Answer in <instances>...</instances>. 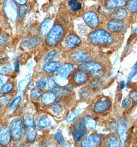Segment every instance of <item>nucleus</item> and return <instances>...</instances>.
<instances>
[{
    "mask_svg": "<svg viewBox=\"0 0 137 147\" xmlns=\"http://www.w3.org/2000/svg\"><path fill=\"white\" fill-rule=\"evenodd\" d=\"M87 41L93 46H109L114 42L113 34L104 28H97L89 34Z\"/></svg>",
    "mask_w": 137,
    "mask_h": 147,
    "instance_id": "1",
    "label": "nucleus"
},
{
    "mask_svg": "<svg viewBox=\"0 0 137 147\" xmlns=\"http://www.w3.org/2000/svg\"><path fill=\"white\" fill-rule=\"evenodd\" d=\"M65 30L63 26L56 24L53 26L48 33L46 39V43L50 47L57 46L64 37Z\"/></svg>",
    "mask_w": 137,
    "mask_h": 147,
    "instance_id": "2",
    "label": "nucleus"
},
{
    "mask_svg": "<svg viewBox=\"0 0 137 147\" xmlns=\"http://www.w3.org/2000/svg\"><path fill=\"white\" fill-rule=\"evenodd\" d=\"M107 30L112 34L120 35L125 32L127 24L125 20L116 18H109L106 23Z\"/></svg>",
    "mask_w": 137,
    "mask_h": 147,
    "instance_id": "3",
    "label": "nucleus"
},
{
    "mask_svg": "<svg viewBox=\"0 0 137 147\" xmlns=\"http://www.w3.org/2000/svg\"><path fill=\"white\" fill-rule=\"evenodd\" d=\"M83 19L85 24L89 28L95 30L99 28L101 21L99 15L95 9H88L83 16Z\"/></svg>",
    "mask_w": 137,
    "mask_h": 147,
    "instance_id": "4",
    "label": "nucleus"
},
{
    "mask_svg": "<svg viewBox=\"0 0 137 147\" xmlns=\"http://www.w3.org/2000/svg\"><path fill=\"white\" fill-rule=\"evenodd\" d=\"M3 10L5 15L10 21L14 22L17 20L18 8L14 0H5L3 5Z\"/></svg>",
    "mask_w": 137,
    "mask_h": 147,
    "instance_id": "5",
    "label": "nucleus"
},
{
    "mask_svg": "<svg viewBox=\"0 0 137 147\" xmlns=\"http://www.w3.org/2000/svg\"><path fill=\"white\" fill-rule=\"evenodd\" d=\"M129 130V123L127 119L122 117L119 120L117 125V131L120 140L125 142L127 139L128 132Z\"/></svg>",
    "mask_w": 137,
    "mask_h": 147,
    "instance_id": "6",
    "label": "nucleus"
},
{
    "mask_svg": "<svg viewBox=\"0 0 137 147\" xmlns=\"http://www.w3.org/2000/svg\"><path fill=\"white\" fill-rule=\"evenodd\" d=\"M79 70L90 74H97L102 71L103 66L96 61H86L79 66Z\"/></svg>",
    "mask_w": 137,
    "mask_h": 147,
    "instance_id": "7",
    "label": "nucleus"
},
{
    "mask_svg": "<svg viewBox=\"0 0 137 147\" xmlns=\"http://www.w3.org/2000/svg\"><path fill=\"white\" fill-rule=\"evenodd\" d=\"M86 127L84 125L83 119H79L74 124L72 129V133L73 134L76 142H79L86 134Z\"/></svg>",
    "mask_w": 137,
    "mask_h": 147,
    "instance_id": "8",
    "label": "nucleus"
},
{
    "mask_svg": "<svg viewBox=\"0 0 137 147\" xmlns=\"http://www.w3.org/2000/svg\"><path fill=\"white\" fill-rule=\"evenodd\" d=\"M10 131L13 138L15 140H19L22 135L23 125L20 118L13 119L10 123Z\"/></svg>",
    "mask_w": 137,
    "mask_h": 147,
    "instance_id": "9",
    "label": "nucleus"
},
{
    "mask_svg": "<svg viewBox=\"0 0 137 147\" xmlns=\"http://www.w3.org/2000/svg\"><path fill=\"white\" fill-rule=\"evenodd\" d=\"M102 144V139L99 135L93 133L85 137L81 141L82 147H99Z\"/></svg>",
    "mask_w": 137,
    "mask_h": 147,
    "instance_id": "10",
    "label": "nucleus"
},
{
    "mask_svg": "<svg viewBox=\"0 0 137 147\" xmlns=\"http://www.w3.org/2000/svg\"><path fill=\"white\" fill-rule=\"evenodd\" d=\"M111 103L107 99H102L97 102L93 107V112L95 114H99L106 112L110 108Z\"/></svg>",
    "mask_w": 137,
    "mask_h": 147,
    "instance_id": "11",
    "label": "nucleus"
},
{
    "mask_svg": "<svg viewBox=\"0 0 137 147\" xmlns=\"http://www.w3.org/2000/svg\"><path fill=\"white\" fill-rule=\"evenodd\" d=\"M89 79L90 76L88 73L80 70L75 72L73 78L74 83L79 85L86 83Z\"/></svg>",
    "mask_w": 137,
    "mask_h": 147,
    "instance_id": "12",
    "label": "nucleus"
},
{
    "mask_svg": "<svg viewBox=\"0 0 137 147\" xmlns=\"http://www.w3.org/2000/svg\"><path fill=\"white\" fill-rule=\"evenodd\" d=\"M11 131L7 126L4 125L0 128V144L6 146L9 144L11 138Z\"/></svg>",
    "mask_w": 137,
    "mask_h": 147,
    "instance_id": "13",
    "label": "nucleus"
},
{
    "mask_svg": "<svg viewBox=\"0 0 137 147\" xmlns=\"http://www.w3.org/2000/svg\"><path fill=\"white\" fill-rule=\"evenodd\" d=\"M126 1L127 0H106L103 4L105 7L110 10L124 7Z\"/></svg>",
    "mask_w": 137,
    "mask_h": 147,
    "instance_id": "14",
    "label": "nucleus"
},
{
    "mask_svg": "<svg viewBox=\"0 0 137 147\" xmlns=\"http://www.w3.org/2000/svg\"><path fill=\"white\" fill-rule=\"evenodd\" d=\"M110 15L109 18H116L122 20H125L128 17V11L125 8L120 7L110 10Z\"/></svg>",
    "mask_w": 137,
    "mask_h": 147,
    "instance_id": "15",
    "label": "nucleus"
},
{
    "mask_svg": "<svg viewBox=\"0 0 137 147\" xmlns=\"http://www.w3.org/2000/svg\"><path fill=\"white\" fill-rule=\"evenodd\" d=\"M81 43V40L79 36L71 34L66 37L65 39V45L68 48H74Z\"/></svg>",
    "mask_w": 137,
    "mask_h": 147,
    "instance_id": "16",
    "label": "nucleus"
},
{
    "mask_svg": "<svg viewBox=\"0 0 137 147\" xmlns=\"http://www.w3.org/2000/svg\"><path fill=\"white\" fill-rule=\"evenodd\" d=\"M74 69V67L72 64H64L58 69L57 74L58 76L62 79H66L68 75L73 71Z\"/></svg>",
    "mask_w": 137,
    "mask_h": 147,
    "instance_id": "17",
    "label": "nucleus"
},
{
    "mask_svg": "<svg viewBox=\"0 0 137 147\" xmlns=\"http://www.w3.org/2000/svg\"><path fill=\"white\" fill-rule=\"evenodd\" d=\"M89 54L84 50H79L75 51L73 55V61L77 63H83L89 59Z\"/></svg>",
    "mask_w": 137,
    "mask_h": 147,
    "instance_id": "18",
    "label": "nucleus"
},
{
    "mask_svg": "<svg viewBox=\"0 0 137 147\" xmlns=\"http://www.w3.org/2000/svg\"><path fill=\"white\" fill-rule=\"evenodd\" d=\"M84 4L83 0H69L68 2V7L74 13L79 12L83 10Z\"/></svg>",
    "mask_w": 137,
    "mask_h": 147,
    "instance_id": "19",
    "label": "nucleus"
},
{
    "mask_svg": "<svg viewBox=\"0 0 137 147\" xmlns=\"http://www.w3.org/2000/svg\"><path fill=\"white\" fill-rule=\"evenodd\" d=\"M105 145L107 147H120V139L114 134L109 135L105 140Z\"/></svg>",
    "mask_w": 137,
    "mask_h": 147,
    "instance_id": "20",
    "label": "nucleus"
},
{
    "mask_svg": "<svg viewBox=\"0 0 137 147\" xmlns=\"http://www.w3.org/2000/svg\"><path fill=\"white\" fill-rule=\"evenodd\" d=\"M54 20L51 19H48L44 21L40 26V33L42 35L46 34L53 27Z\"/></svg>",
    "mask_w": 137,
    "mask_h": 147,
    "instance_id": "21",
    "label": "nucleus"
},
{
    "mask_svg": "<svg viewBox=\"0 0 137 147\" xmlns=\"http://www.w3.org/2000/svg\"><path fill=\"white\" fill-rule=\"evenodd\" d=\"M61 64L58 62L49 61L44 65L43 70L47 73H53L56 70H58Z\"/></svg>",
    "mask_w": 137,
    "mask_h": 147,
    "instance_id": "22",
    "label": "nucleus"
},
{
    "mask_svg": "<svg viewBox=\"0 0 137 147\" xmlns=\"http://www.w3.org/2000/svg\"><path fill=\"white\" fill-rule=\"evenodd\" d=\"M83 122L87 129H94L97 127V123L96 121L93 119L90 115H86L83 118Z\"/></svg>",
    "mask_w": 137,
    "mask_h": 147,
    "instance_id": "23",
    "label": "nucleus"
},
{
    "mask_svg": "<svg viewBox=\"0 0 137 147\" xmlns=\"http://www.w3.org/2000/svg\"><path fill=\"white\" fill-rule=\"evenodd\" d=\"M103 82L99 78H94L91 79L89 83L90 88L94 91H98L102 88L103 86Z\"/></svg>",
    "mask_w": 137,
    "mask_h": 147,
    "instance_id": "24",
    "label": "nucleus"
},
{
    "mask_svg": "<svg viewBox=\"0 0 137 147\" xmlns=\"http://www.w3.org/2000/svg\"><path fill=\"white\" fill-rule=\"evenodd\" d=\"M125 8L128 12L132 14L137 13V0H127Z\"/></svg>",
    "mask_w": 137,
    "mask_h": 147,
    "instance_id": "25",
    "label": "nucleus"
},
{
    "mask_svg": "<svg viewBox=\"0 0 137 147\" xmlns=\"http://www.w3.org/2000/svg\"><path fill=\"white\" fill-rule=\"evenodd\" d=\"M55 94L52 92H46L42 98V101L45 104H52L56 100Z\"/></svg>",
    "mask_w": 137,
    "mask_h": 147,
    "instance_id": "26",
    "label": "nucleus"
},
{
    "mask_svg": "<svg viewBox=\"0 0 137 147\" xmlns=\"http://www.w3.org/2000/svg\"><path fill=\"white\" fill-rule=\"evenodd\" d=\"M51 125V120L48 117H42L38 122V127L40 129H48L50 127Z\"/></svg>",
    "mask_w": 137,
    "mask_h": 147,
    "instance_id": "27",
    "label": "nucleus"
},
{
    "mask_svg": "<svg viewBox=\"0 0 137 147\" xmlns=\"http://www.w3.org/2000/svg\"><path fill=\"white\" fill-rule=\"evenodd\" d=\"M36 134L37 133L36 132L35 129H34V127L27 128L26 137V140L28 142H33L35 140Z\"/></svg>",
    "mask_w": 137,
    "mask_h": 147,
    "instance_id": "28",
    "label": "nucleus"
},
{
    "mask_svg": "<svg viewBox=\"0 0 137 147\" xmlns=\"http://www.w3.org/2000/svg\"><path fill=\"white\" fill-rule=\"evenodd\" d=\"M31 82L30 76L26 77L25 79L20 82L19 83V89L20 91H24L28 87Z\"/></svg>",
    "mask_w": 137,
    "mask_h": 147,
    "instance_id": "29",
    "label": "nucleus"
},
{
    "mask_svg": "<svg viewBox=\"0 0 137 147\" xmlns=\"http://www.w3.org/2000/svg\"><path fill=\"white\" fill-rule=\"evenodd\" d=\"M12 68L9 64L5 63L0 65V74L2 75L8 74L11 71Z\"/></svg>",
    "mask_w": 137,
    "mask_h": 147,
    "instance_id": "30",
    "label": "nucleus"
},
{
    "mask_svg": "<svg viewBox=\"0 0 137 147\" xmlns=\"http://www.w3.org/2000/svg\"><path fill=\"white\" fill-rule=\"evenodd\" d=\"M14 85L12 83H8L7 84L4 85L2 87V88L0 90V93L1 94H6L9 92H10L11 90H13V88Z\"/></svg>",
    "mask_w": 137,
    "mask_h": 147,
    "instance_id": "31",
    "label": "nucleus"
},
{
    "mask_svg": "<svg viewBox=\"0 0 137 147\" xmlns=\"http://www.w3.org/2000/svg\"><path fill=\"white\" fill-rule=\"evenodd\" d=\"M31 98L34 100L38 99L42 94V91L39 89H33L31 91Z\"/></svg>",
    "mask_w": 137,
    "mask_h": 147,
    "instance_id": "32",
    "label": "nucleus"
},
{
    "mask_svg": "<svg viewBox=\"0 0 137 147\" xmlns=\"http://www.w3.org/2000/svg\"><path fill=\"white\" fill-rule=\"evenodd\" d=\"M24 123L26 128L34 127L33 120L30 116H26L24 117Z\"/></svg>",
    "mask_w": 137,
    "mask_h": 147,
    "instance_id": "33",
    "label": "nucleus"
},
{
    "mask_svg": "<svg viewBox=\"0 0 137 147\" xmlns=\"http://www.w3.org/2000/svg\"><path fill=\"white\" fill-rule=\"evenodd\" d=\"M30 7L28 6V5L26 4L21 5L19 8V15L21 17H23L28 13Z\"/></svg>",
    "mask_w": 137,
    "mask_h": 147,
    "instance_id": "34",
    "label": "nucleus"
},
{
    "mask_svg": "<svg viewBox=\"0 0 137 147\" xmlns=\"http://www.w3.org/2000/svg\"><path fill=\"white\" fill-rule=\"evenodd\" d=\"M80 113H81V111L77 110V111H76L75 112L71 113V114L67 118L66 122L68 123H70L71 122L74 121L79 116V115L80 114Z\"/></svg>",
    "mask_w": 137,
    "mask_h": 147,
    "instance_id": "35",
    "label": "nucleus"
},
{
    "mask_svg": "<svg viewBox=\"0 0 137 147\" xmlns=\"http://www.w3.org/2000/svg\"><path fill=\"white\" fill-rule=\"evenodd\" d=\"M10 98L6 96H0V107H6L10 101Z\"/></svg>",
    "mask_w": 137,
    "mask_h": 147,
    "instance_id": "36",
    "label": "nucleus"
},
{
    "mask_svg": "<svg viewBox=\"0 0 137 147\" xmlns=\"http://www.w3.org/2000/svg\"><path fill=\"white\" fill-rule=\"evenodd\" d=\"M47 87L48 88L50 89H53L55 90V89L58 87V85L56 83L55 80L52 78L48 80V82L47 83Z\"/></svg>",
    "mask_w": 137,
    "mask_h": 147,
    "instance_id": "37",
    "label": "nucleus"
},
{
    "mask_svg": "<svg viewBox=\"0 0 137 147\" xmlns=\"http://www.w3.org/2000/svg\"><path fill=\"white\" fill-rule=\"evenodd\" d=\"M56 54H57V52L55 50H52V51H50L46 56V57L44 59V61L46 62L50 61L52 59H53L54 57L56 55Z\"/></svg>",
    "mask_w": 137,
    "mask_h": 147,
    "instance_id": "38",
    "label": "nucleus"
},
{
    "mask_svg": "<svg viewBox=\"0 0 137 147\" xmlns=\"http://www.w3.org/2000/svg\"><path fill=\"white\" fill-rule=\"evenodd\" d=\"M21 99V98L20 96L16 97L15 99L13 100V102H11V103L10 104V109L13 110V109H15V108H16V107L18 106V104L20 103Z\"/></svg>",
    "mask_w": 137,
    "mask_h": 147,
    "instance_id": "39",
    "label": "nucleus"
},
{
    "mask_svg": "<svg viewBox=\"0 0 137 147\" xmlns=\"http://www.w3.org/2000/svg\"><path fill=\"white\" fill-rule=\"evenodd\" d=\"M46 79L41 78L39 80H38V81L36 82V85L38 88H43L46 86Z\"/></svg>",
    "mask_w": 137,
    "mask_h": 147,
    "instance_id": "40",
    "label": "nucleus"
},
{
    "mask_svg": "<svg viewBox=\"0 0 137 147\" xmlns=\"http://www.w3.org/2000/svg\"><path fill=\"white\" fill-rule=\"evenodd\" d=\"M38 43H39V40L37 38H33L29 41L28 42V47L31 48H32L37 46Z\"/></svg>",
    "mask_w": 137,
    "mask_h": 147,
    "instance_id": "41",
    "label": "nucleus"
},
{
    "mask_svg": "<svg viewBox=\"0 0 137 147\" xmlns=\"http://www.w3.org/2000/svg\"><path fill=\"white\" fill-rule=\"evenodd\" d=\"M130 99L132 100V101L135 103H137V91L136 90H132L130 92L129 94Z\"/></svg>",
    "mask_w": 137,
    "mask_h": 147,
    "instance_id": "42",
    "label": "nucleus"
},
{
    "mask_svg": "<svg viewBox=\"0 0 137 147\" xmlns=\"http://www.w3.org/2000/svg\"><path fill=\"white\" fill-rule=\"evenodd\" d=\"M8 41V37L7 36L4 34L0 33V45H4L7 43Z\"/></svg>",
    "mask_w": 137,
    "mask_h": 147,
    "instance_id": "43",
    "label": "nucleus"
},
{
    "mask_svg": "<svg viewBox=\"0 0 137 147\" xmlns=\"http://www.w3.org/2000/svg\"><path fill=\"white\" fill-rule=\"evenodd\" d=\"M132 105V101L130 99H125L122 102V105L125 109L129 108Z\"/></svg>",
    "mask_w": 137,
    "mask_h": 147,
    "instance_id": "44",
    "label": "nucleus"
},
{
    "mask_svg": "<svg viewBox=\"0 0 137 147\" xmlns=\"http://www.w3.org/2000/svg\"><path fill=\"white\" fill-rule=\"evenodd\" d=\"M55 138L56 142L58 144H61V142H62V140H63L61 132H59L57 133L55 136Z\"/></svg>",
    "mask_w": 137,
    "mask_h": 147,
    "instance_id": "45",
    "label": "nucleus"
},
{
    "mask_svg": "<svg viewBox=\"0 0 137 147\" xmlns=\"http://www.w3.org/2000/svg\"><path fill=\"white\" fill-rule=\"evenodd\" d=\"M52 109L54 113H55L56 114H60L61 112V110H62L61 107L59 106L58 105H54L53 107H52Z\"/></svg>",
    "mask_w": 137,
    "mask_h": 147,
    "instance_id": "46",
    "label": "nucleus"
},
{
    "mask_svg": "<svg viewBox=\"0 0 137 147\" xmlns=\"http://www.w3.org/2000/svg\"><path fill=\"white\" fill-rule=\"evenodd\" d=\"M117 124L115 122H112L110 124L109 129L112 133H114L116 131H117Z\"/></svg>",
    "mask_w": 137,
    "mask_h": 147,
    "instance_id": "47",
    "label": "nucleus"
},
{
    "mask_svg": "<svg viewBox=\"0 0 137 147\" xmlns=\"http://www.w3.org/2000/svg\"><path fill=\"white\" fill-rule=\"evenodd\" d=\"M14 67H15V70L16 72L19 71V69H20V65H19V63L18 61H15V63L14 64Z\"/></svg>",
    "mask_w": 137,
    "mask_h": 147,
    "instance_id": "48",
    "label": "nucleus"
},
{
    "mask_svg": "<svg viewBox=\"0 0 137 147\" xmlns=\"http://www.w3.org/2000/svg\"><path fill=\"white\" fill-rule=\"evenodd\" d=\"M15 2L20 4V5H24L26 4V3L27 2L28 0H15Z\"/></svg>",
    "mask_w": 137,
    "mask_h": 147,
    "instance_id": "49",
    "label": "nucleus"
},
{
    "mask_svg": "<svg viewBox=\"0 0 137 147\" xmlns=\"http://www.w3.org/2000/svg\"><path fill=\"white\" fill-rule=\"evenodd\" d=\"M136 74H137V70H136V71H134V72L130 76V78L128 79V82H127V83H128L134 78V76L136 75Z\"/></svg>",
    "mask_w": 137,
    "mask_h": 147,
    "instance_id": "50",
    "label": "nucleus"
},
{
    "mask_svg": "<svg viewBox=\"0 0 137 147\" xmlns=\"http://www.w3.org/2000/svg\"><path fill=\"white\" fill-rule=\"evenodd\" d=\"M125 86V83L124 81H121V83H120V89H123L124 88Z\"/></svg>",
    "mask_w": 137,
    "mask_h": 147,
    "instance_id": "51",
    "label": "nucleus"
},
{
    "mask_svg": "<svg viewBox=\"0 0 137 147\" xmlns=\"http://www.w3.org/2000/svg\"><path fill=\"white\" fill-rule=\"evenodd\" d=\"M3 84V81L2 79L0 77V87L2 86Z\"/></svg>",
    "mask_w": 137,
    "mask_h": 147,
    "instance_id": "52",
    "label": "nucleus"
},
{
    "mask_svg": "<svg viewBox=\"0 0 137 147\" xmlns=\"http://www.w3.org/2000/svg\"><path fill=\"white\" fill-rule=\"evenodd\" d=\"M137 69V63H136L135 64V66H134V70H135V69Z\"/></svg>",
    "mask_w": 137,
    "mask_h": 147,
    "instance_id": "53",
    "label": "nucleus"
},
{
    "mask_svg": "<svg viewBox=\"0 0 137 147\" xmlns=\"http://www.w3.org/2000/svg\"><path fill=\"white\" fill-rule=\"evenodd\" d=\"M106 1V0H99V1H101V2L103 3H104Z\"/></svg>",
    "mask_w": 137,
    "mask_h": 147,
    "instance_id": "54",
    "label": "nucleus"
},
{
    "mask_svg": "<svg viewBox=\"0 0 137 147\" xmlns=\"http://www.w3.org/2000/svg\"><path fill=\"white\" fill-rule=\"evenodd\" d=\"M92 1H95V0H92Z\"/></svg>",
    "mask_w": 137,
    "mask_h": 147,
    "instance_id": "55",
    "label": "nucleus"
}]
</instances>
